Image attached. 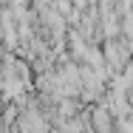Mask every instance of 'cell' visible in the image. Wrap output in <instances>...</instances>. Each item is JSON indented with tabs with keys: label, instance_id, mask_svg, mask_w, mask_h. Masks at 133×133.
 I'll list each match as a JSON object with an SVG mask.
<instances>
[{
	"label": "cell",
	"instance_id": "6da1fadb",
	"mask_svg": "<svg viewBox=\"0 0 133 133\" xmlns=\"http://www.w3.org/2000/svg\"><path fill=\"white\" fill-rule=\"evenodd\" d=\"M105 59L110 62V68H125V65L133 59V51L125 45V43H108Z\"/></svg>",
	"mask_w": 133,
	"mask_h": 133
},
{
	"label": "cell",
	"instance_id": "7a4b0ae2",
	"mask_svg": "<svg viewBox=\"0 0 133 133\" xmlns=\"http://www.w3.org/2000/svg\"><path fill=\"white\" fill-rule=\"evenodd\" d=\"M94 128H96V133H113L110 108H96V110H94Z\"/></svg>",
	"mask_w": 133,
	"mask_h": 133
},
{
	"label": "cell",
	"instance_id": "3957f363",
	"mask_svg": "<svg viewBox=\"0 0 133 133\" xmlns=\"http://www.w3.org/2000/svg\"><path fill=\"white\" fill-rule=\"evenodd\" d=\"M122 85L133 91V59L128 62V65H125V77H122Z\"/></svg>",
	"mask_w": 133,
	"mask_h": 133
}]
</instances>
